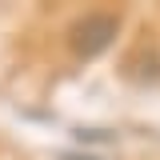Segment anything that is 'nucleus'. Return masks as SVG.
I'll return each mask as SVG.
<instances>
[{
	"label": "nucleus",
	"instance_id": "f257e3e1",
	"mask_svg": "<svg viewBox=\"0 0 160 160\" xmlns=\"http://www.w3.org/2000/svg\"><path fill=\"white\" fill-rule=\"evenodd\" d=\"M120 32V16H112V12H84V16L68 28V44H72V52L84 60L100 56L112 40H116Z\"/></svg>",
	"mask_w": 160,
	"mask_h": 160
},
{
	"label": "nucleus",
	"instance_id": "f03ea898",
	"mask_svg": "<svg viewBox=\"0 0 160 160\" xmlns=\"http://www.w3.org/2000/svg\"><path fill=\"white\" fill-rule=\"evenodd\" d=\"M64 160H92V156H64Z\"/></svg>",
	"mask_w": 160,
	"mask_h": 160
}]
</instances>
